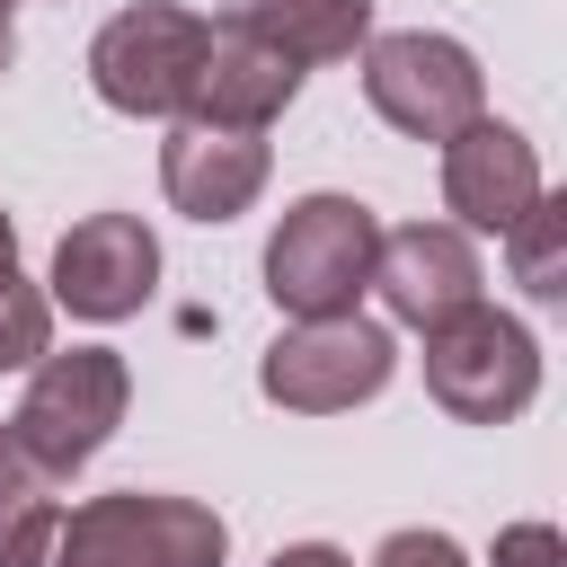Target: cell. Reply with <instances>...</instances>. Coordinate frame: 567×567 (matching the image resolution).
<instances>
[{"label":"cell","instance_id":"cell-1","mask_svg":"<svg viewBox=\"0 0 567 567\" xmlns=\"http://www.w3.org/2000/svg\"><path fill=\"white\" fill-rule=\"evenodd\" d=\"M221 558H230L221 514L195 496H151V487L71 505L44 549V567H221Z\"/></svg>","mask_w":567,"mask_h":567},{"label":"cell","instance_id":"cell-2","mask_svg":"<svg viewBox=\"0 0 567 567\" xmlns=\"http://www.w3.org/2000/svg\"><path fill=\"white\" fill-rule=\"evenodd\" d=\"M381 221L354 195H301L266 239V292L284 319H346L354 292H372Z\"/></svg>","mask_w":567,"mask_h":567},{"label":"cell","instance_id":"cell-3","mask_svg":"<svg viewBox=\"0 0 567 567\" xmlns=\"http://www.w3.org/2000/svg\"><path fill=\"white\" fill-rule=\"evenodd\" d=\"M204 44H213V18L177 9V0H133L97 27L89 44V89L115 106V115H186V89L204 71Z\"/></svg>","mask_w":567,"mask_h":567},{"label":"cell","instance_id":"cell-4","mask_svg":"<svg viewBox=\"0 0 567 567\" xmlns=\"http://www.w3.org/2000/svg\"><path fill=\"white\" fill-rule=\"evenodd\" d=\"M425 390L461 425H505V416H523L540 399V346H532L523 319L470 301L443 328H425Z\"/></svg>","mask_w":567,"mask_h":567},{"label":"cell","instance_id":"cell-5","mask_svg":"<svg viewBox=\"0 0 567 567\" xmlns=\"http://www.w3.org/2000/svg\"><path fill=\"white\" fill-rule=\"evenodd\" d=\"M124 408H133L124 354H115V346H71V354H35V381H27L18 416H9V434H18L53 478H71L80 461L106 452V434L124 425Z\"/></svg>","mask_w":567,"mask_h":567},{"label":"cell","instance_id":"cell-6","mask_svg":"<svg viewBox=\"0 0 567 567\" xmlns=\"http://www.w3.org/2000/svg\"><path fill=\"white\" fill-rule=\"evenodd\" d=\"M363 97L381 124H399L408 142H452L487 115V80L470 62V44L399 27V35H363Z\"/></svg>","mask_w":567,"mask_h":567},{"label":"cell","instance_id":"cell-7","mask_svg":"<svg viewBox=\"0 0 567 567\" xmlns=\"http://www.w3.org/2000/svg\"><path fill=\"white\" fill-rule=\"evenodd\" d=\"M390 372H399L390 328L346 310V319H292V328L266 346L257 390H266L275 408H292V416H337V408L381 399V381H390Z\"/></svg>","mask_w":567,"mask_h":567},{"label":"cell","instance_id":"cell-8","mask_svg":"<svg viewBox=\"0 0 567 567\" xmlns=\"http://www.w3.org/2000/svg\"><path fill=\"white\" fill-rule=\"evenodd\" d=\"M159 284V239L142 230V213H89L62 230L53 248V301L71 319H133Z\"/></svg>","mask_w":567,"mask_h":567},{"label":"cell","instance_id":"cell-9","mask_svg":"<svg viewBox=\"0 0 567 567\" xmlns=\"http://www.w3.org/2000/svg\"><path fill=\"white\" fill-rule=\"evenodd\" d=\"M478 248H470V230H452V221H408V230H381V257H372V292H381V310L390 319H408V328H443L452 310H470L478 301Z\"/></svg>","mask_w":567,"mask_h":567},{"label":"cell","instance_id":"cell-10","mask_svg":"<svg viewBox=\"0 0 567 567\" xmlns=\"http://www.w3.org/2000/svg\"><path fill=\"white\" fill-rule=\"evenodd\" d=\"M540 195H549V186H540V151H532L514 124L478 115L470 133L443 142V204L461 213L452 230H496V239H505Z\"/></svg>","mask_w":567,"mask_h":567},{"label":"cell","instance_id":"cell-11","mask_svg":"<svg viewBox=\"0 0 567 567\" xmlns=\"http://www.w3.org/2000/svg\"><path fill=\"white\" fill-rule=\"evenodd\" d=\"M266 133H221V124H168L159 142V186L186 221H239L266 195Z\"/></svg>","mask_w":567,"mask_h":567},{"label":"cell","instance_id":"cell-12","mask_svg":"<svg viewBox=\"0 0 567 567\" xmlns=\"http://www.w3.org/2000/svg\"><path fill=\"white\" fill-rule=\"evenodd\" d=\"M292 89H301V71H292L284 53H266V44L230 35V27H213V44H204V71H195V89H186V115H177V124L266 133V124L292 106Z\"/></svg>","mask_w":567,"mask_h":567},{"label":"cell","instance_id":"cell-13","mask_svg":"<svg viewBox=\"0 0 567 567\" xmlns=\"http://www.w3.org/2000/svg\"><path fill=\"white\" fill-rule=\"evenodd\" d=\"M213 27H230V35L266 44V53H284L292 71H319V62L363 53V35H372V0H221Z\"/></svg>","mask_w":567,"mask_h":567},{"label":"cell","instance_id":"cell-14","mask_svg":"<svg viewBox=\"0 0 567 567\" xmlns=\"http://www.w3.org/2000/svg\"><path fill=\"white\" fill-rule=\"evenodd\" d=\"M62 523V478L0 425V567H44Z\"/></svg>","mask_w":567,"mask_h":567},{"label":"cell","instance_id":"cell-15","mask_svg":"<svg viewBox=\"0 0 567 567\" xmlns=\"http://www.w3.org/2000/svg\"><path fill=\"white\" fill-rule=\"evenodd\" d=\"M505 257H514V284L532 301H567V204L540 195L514 230H505Z\"/></svg>","mask_w":567,"mask_h":567},{"label":"cell","instance_id":"cell-16","mask_svg":"<svg viewBox=\"0 0 567 567\" xmlns=\"http://www.w3.org/2000/svg\"><path fill=\"white\" fill-rule=\"evenodd\" d=\"M35 354H53V301L27 275H0V372H27Z\"/></svg>","mask_w":567,"mask_h":567},{"label":"cell","instance_id":"cell-17","mask_svg":"<svg viewBox=\"0 0 567 567\" xmlns=\"http://www.w3.org/2000/svg\"><path fill=\"white\" fill-rule=\"evenodd\" d=\"M372 567H470V558H461L452 532H390V540L372 549Z\"/></svg>","mask_w":567,"mask_h":567},{"label":"cell","instance_id":"cell-18","mask_svg":"<svg viewBox=\"0 0 567 567\" xmlns=\"http://www.w3.org/2000/svg\"><path fill=\"white\" fill-rule=\"evenodd\" d=\"M487 567H558V523H505Z\"/></svg>","mask_w":567,"mask_h":567},{"label":"cell","instance_id":"cell-19","mask_svg":"<svg viewBox=\"0 0 567 567\" xmlns=\"http://www.w3.org/2000/svg\"><path fill=\"white\" fill-rule=\"evenodd\" d=\"M266 567H354L346 549H328V540H292V549H275Z\"/></svg>","mask_w":567,"mask_h":567},{"label":"cell","instance_id":"cell-20","mask_svg":"<svg viewBox=\"0 0 567 567\" xmlns=\"http://www.w3.org/2000/svg\"><path fill=\"white\" fill-rule=\"evenodd\" d=\"M0 275H18V230H9V213H0Z\"/></svg>","mask_w":567,"mask_h":567},{"label":"cell","instance_id":"cell-21","mask_svg":"<svg viewBox=\"0 0 567 567\" xmlns=\"http://www.w3.org/2000/svg\"><path fill=\"white\" fill-rule=\"evenodd\" d=\"M9 62H18V44H9V35H0V71H9Z\"/></svg>","mask_w":567,"mask_h":567},{"label":"cell","instance_id":"cell-22","mask_svg":"<svg viewBox=\"0 0 567 567\" xmlns=\"http://www.w3.org/2000/svg\"><path fill=\"white\" fill-rule=\"evenodd\" d=\"M9 9H18V0H0V35H9Z\"/></svg>","mask_w":567,"mask_h":567}]
</instances>
